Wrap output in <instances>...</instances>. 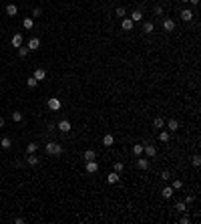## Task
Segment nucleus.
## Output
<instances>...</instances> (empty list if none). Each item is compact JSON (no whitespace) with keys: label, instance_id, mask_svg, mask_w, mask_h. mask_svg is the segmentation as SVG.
I'll list each match as a JSON object with an SVG mask.
<instances>
[{"label":"nucleus","instance_id":"nucleus-1","mask_svg":"<svg viewBox=\"0 0 201 224\" xmlns=\"http://www.w3.org/2000/svg\"><path fill=\"white\" fill-rule=\"evenodd\" d=\"M44 149H46V153H50V156H61L62 153V145L57 144V141H48V144L44 145Z\"/></svg>","mask_w":201,"mask_h":224},{"label":"nucleus","instance_id":"nucleus-2","mask_svg":"<svg viewBox=\"0 0 201 224\" xmlns=\"http://www.w3.org/2000/svg\"><path fill=\"white\" fill-rule=\"evenodd\" d=\"M85 170H87L89 174H97V172H99V163H97L95 160H91V162L85 163Z\"/></svg>","mask_w":201,"mask_h":224},{"label":"nucleus","instance_id":"nucleus-3","mask_svg":"<svg viewBox=\"0 0 201 224\" xmlns=\"http://www.w3.org/2000/svg\"><path fill=\"white\" fill-rule=\"evenodd\" d=\"M48 109L50 111H58L61 109V99L58 97H50L48 99Z\"/></svg>","mask_w":201,"mask_h":224},{"label":"nucleus","instance_id":"nucleus-4","mask_svg":"<svg viewBox=\"0 0 201 224\" xmlns=\"http://www.w3.org/2000/svg\"><path fill=\"white\" fill-rule=\"evenodd\" d=\"M163 31L165 32H173L175 31V20L173 18H165L163 20Z\"/></svg>","mask_w":201,"mask_h":224},{"label":"nucleus","instance_id":"nucleus-5","mask_svg":"<svg viewBox=\"0 0 201 224\" xmlns=\"http://www.w3.org/2000/svg\"><path fill=\"white\" fill-rule=\"evenodd\" d=\"M133 27H135V22L131 18H127V16H125V18H121V28H123V31H133Z\"/></svg>","mask_w":201,"mask_h":224},{"label":"nucleus","instance_id":"nucleus-6","mask_svg":"<svg viewBox=\"0 0 201 224\" xmlns=\"http://www.w3.org/2000/svg\"><path fill=\"white\" fill-rule=\"evenodd\" d=\"M143 152L147 153L149 158H155L157 156V148L155 145H151V144H147V145H143Z\"/></svg>","mask_w":201,"mask_h":224},{"label":"nucleus","instance_id":"nucleus-7","mask_svg":"<svg viewBox=\"0 0 201 224\" xmlns=\"http://www.w3.org/2000/svg\"><path fill=\"white\" fill-rule=\"evenodd\" d=\"M26 46H28V51H36V49H40V38H36V37L30 38Z\"/></svg>","mask_w":201,"mask_h":224},{"label":"nucleus","instance_id":"nucleus-8","mask_svg":"<svg viewBox=\"0 0 201 224\" xmlns=\"http://www.w3.org/2000/svg\"><path fill=\"white\" fill-rule=\"evenodd\" d=\"M22 41H24V38H22V34H20V32H16L14 37H12V46H14V49L22 46Z\"/></svg>","mask_w":201,"mask_h":224},{"label":"nucleus","instance_id":"nucleus-9","mask_svg":"<svg viewBox=\"0 0 201 224\" xmlns=\"http://www.w3.org/2000/svg\"><path fill=\"white\" fill-rule=\"evenodd\" d=\"M58 129H61L62 133H68V131H71V121H66V119H61V121H58Z\"/></svg>","mask_w":201,"mask_h":224},{"label":"nucleus","instance_id":"nucleus-10","mask_svg":"<svg viewBox=\"0 0 201 224\" xmlns=\"http://www.w3.org/2000/svg\"><path fill=\"white\" fill-rule=\"evenodd\" d=\"M181 20H183V22H189V20H193V12H191L189 8L181 10Z\"/></svg>","mask_w":201,"mask_h":224},{"label":"nucleus","instance_id":"nucleus-11","mask_svg":"<svg viewBox=\"0 0 201 224\" xmlns=\"http://www.w3.org/2000/svg\"><path fill=\"white\" fill-rule=\"evenodd\" d=\"M119 180H121V176H119V172H111V174L107 176V182H109V184H117Z\"/></svg>","mask_w":201,"mask_h":224},{"label":"nucleus","instance_id":"nucleus-12","mask_svg":"<svg viewBox=\"0 0 201 224\" xmlns=\"http://www.w3.org/2000/svg\"><path fill=\"white\" fill-rule=\"evenodd\" d=\"M137 168H139V170H149V160L147 158H139V160H137Z\"/></svg>","mask_w":201,"mask_h":224},{"label":"nucleus","instance_id":"nucleus-13","mask_svg":"<svg viewBox=\"0 0 201 224\" xmlns=\"http://www.w3.org/2000/svg\"><path fill=\"white\" fill-rule=\"evenodd\" d=\"M22 27L26 28V31H32V28H34V18H32V16L24 18V20H22Z\"/></svg>","mask_w":201,"mask_h":224},{"label":"nucleus","instance_id":"nucleus-14","mask_svg":"<svg viewBox=\"0 0 201 224\" xmlns=\"http://www.w3.org/2000/svg\"><path fill=\"white\" fill-rule=\"evenodd\" d=\"M6 14L8 16H16L18 14V6H16V4H8L6 6Z\"/></svg>","mask_w":201,"mask_h":224},{"label":"nucleus","instance_id":"nucleus-15","mask_svg":"<svg viewBox=\"0 0 201 224\" xmlns=\"http://www.w3.org/2000/svg\"><path fill=\"white\" fill-rule=\"evenodd\" d=\"M0 148L2 149H10L12 148V139L10 137H2V139H0Z\"/></svg>","mask_w":201,"mask_h":224},{"label":"nucleus","instance_id":"nucleus-16","mask_svg":"<svg viewBox=\"0 0 201 224\" xmlns=\"http://www.w3.org/2000/svg\"><path fill=\"white\" fill-rule=\"evenodd\" d=\"M32 77H34L36 81H44V77H46V71H44V69H36Z\"/></svg>","mask_w":201,"mask_h":224},{"label":"nucleus","instance_id":"nucleus-17","mask_svg":"<svg viewBox=\"0 0 201 224\" xmlns=\"http://www.w3.org/2000/svg\"><path fill=\"white\" fill-rule=\"evenodd\" d=\"M153 31H155V24H153V22H149V20H147V22H143V32L145 34H151Z\"/></svg>","mask_w":201,"mask_h":224},{"label":"nucleus","instance_id":"nucleus-18","mask_svg":"<svg viewBox=\"0 0 201 224\" xmlns=\"http://www.w3.org/2000/svg\"><path fill=\"white\" fill-rule=\"evenodd\" d=\"M153 127H155V129H163L165 127V119L163 117H155V119H153Z\"/></svg>","mask_w":201,"mask_h":224},{"label":"nucleus","instance_id":"nucleus-19","mask_svg":"<svg viewBox=\"0 0 201 224\" xmlns=\"http://www.w3.org/2000/svg\"><path fill=\"white\" fill-rule=\"evenodd\" d=\"M113 144H115V137L111 135V133H107V135L103 137V145H107V148H111Z\"/></svg>","mask_w":201,"mask_h":224},{"label":"nucleus","instance_id":"nucleus-20","mask_svg":"<svg viewBox=\"0 0 201 224\" xmlns=\"http://www.w3.org/2000/svg\"><path fill=\"white\" fill-rule=\"evenodd\" d=\"M167 129H169V131H177V129H179V121H177V119H169V121H167Z\"/></svg>","mask_w":201,"mask_h":224},{"label":"nucleus","instance_id":"nucleus-21","mask_svg":"<svg viewBox=\"0 0 201 224\" xmlns=\"http://www.w3.org/2000/svg\"><path fill=\"white\" fill-rule=\"evenodd\" d=\"M173 188H171V186H167V188H163V192H161V196H163L165 198V200H169V198H173Z\"/></svg>","mask_w":201,"mask_h":224},{"label":"nucleus","instance_id":"nucleus-22","mask_svg":"<svg viewBox=\"0 0 201 224\" xmlns=\"http://www.w3.org/2000/svg\"><path fill=\"white\" fill-rule=\"evenodd\" d=\"M129 18L133 20V22H141V20H143V12H141V10H135L133 14L129 16Z\"/></svg>","mask_w":201,"mask_h":224},{"label":"nucleus","instance_id":"nucleus-23","mask_svg":"<svg viewBox=\"0 0 201 224\" xmlns=\"http://www.w3.org/2000/svg\"><path fill=\"white\" fill-rule=\"evenodd\" d=\"M169 137H171V131H169V129H165V131L159 133V141H163V144H167Z\"/></svg>","mask_w":201,"mask_h":224},{"label":"nucleus","instance_id":"nucleus-24","mask_svg":"<svg viewBox=\"0 0 201 224\" xmlns=\"http://www.w3.org/2000/svg\"><path fill=\"white\" fill-rule=\"evenodd\" d=\"M85 162H91V160H95L97 158V153H95V149H87V152H85Z\"/></svg>","mask_w":201,"mask_h":224},{"label":"nucleus","instance_id":"nucleus-25","mask_svg":"<svg viewBox=\"0 0 201 224\" xmlns=\"http://www.w3.org/2000/svg\"><path fill=\"white\" fill-rule=\"evenodd\" d=\"M26 162H28V166H38V162H40V160H38L34 153H28V160Z\"/></svg>","mask_w":201,"mask_h":224},{"label":"nucleus","instance_id":"nucleus-26","mask_svg":"<svg viewBox=\"0 0 201 224\" xmlns=\"http://www.w3.org/2000/svg\"><path fill=\"white\" fill-rule=\"evenodd\" d=\"M175 210H177V212H187V204L185 202H177V204H175Z\"/></svg>","mask_w":201,"mask_h":224},{"label":"nucleus","instance_id":"nucleus-27","mask_svg":"<svg viewBox=\"0 0 201 224\" xmlns=\"http://www.w3.org/2000/svg\"><path fill=\"white\" fill-rule=\"evenodd\" d=\"M133 153H135V156H141V153H143V145H141V144H135V145H133Z\"/></svg>","mask_w":201,"mask_h":224},{"label":"nucleus","instance_id":"nucleus-28","mask_svg":"<svg viewBox=\"0 0 201 224\" xmlns=\"http://www.w3.org/2000/svg\"><path fill=\"white\" fill-rule=\"evenodd\" d=\"M115 14H117L119 18H125V16H127V12H125V8H123V6H119L117 10H115Z\"/></svg>","mask_w":201,"mask_h":224},{"label":"nucleus","instance_id":"nucleus-29","mask_svg":"<svg viewBox=\"0 0 201 224\" xmlns=\"http://www.w3.org/2000/svg\"><path fill=\"white\" fill-rule=\"evenodd\" d=\"M171 188H173V190H181V188H183V182H181V180H173Z\"/></svg>","mask_w":201,"mask_h":224},{"label":"nucleus","instance_id":"nucleus-30","mask_svg":"<svg viewBox=\"0 0 201 224\" xmlns=\"http://www.w3.org/2000/svg\"><path fill=\"white\" fill-rule=\"evenodd\" d=\"M12 121H22V113H20V111H14V113H12Z\"/></svg>","mask_w":201,"mask_h":224},{"label":"nucleus","instance_id":"nucleus-31","mask_svg":"<svg viewBox=\"0 0 201 224\" xmlns=\"http://www.w3.org/2000/svg\"><path fill=\"white\" fill-rule=\"evenodd\" d=\"M191 166L199 168V166H201V158H199V156H193V158H191Z\"/></svg>","mask_w":201,"mask_h":224},{"label":"nucleus","instance_id":"nucleus-32","mask_svg":"<svg viewBox=\"0 0 201 224\" xmlns=\"http://www.w3.org/2000/svg\"><path fill=\"white\" fill-rule=\"evenodd\" d=\"M123 170H125V163H123V162H115V172H119V174H121Z\"/></svg>","mask_w":201,"mask_h":224},{"label":"nucleus","instance_id":"nucleus-33","mask_svg":"<svg viewBox=\"0 0 201 224\" xmlns=\"http://www.w3.org/2000/svg\"><path fill=\"white\" fill-rule=\"evenodd\" d=\"M26 83H28V87H30V89H34V87L38 85V81L34 79V77H28V81H26Z\"/></svg>","mask_w":201,"mask_h":224},{"label":"nucleus","instance_id":"nucleus-34","mask_svg":"<svg viewBox=\"0 0 201 224\" xmlns=\"http://www.w3.org/2000/svg\"><path fill=\"white\" fill-rule=\"evenodd\" d=\"M36 149H38V145H36V144H28L26 152H28V153H36Z\"/></svg>","mask_w":201,"mask_h":224},{"label":"nucleus","instance_id":"nucleus-35","mask_svg":"<svg viewBox=\"0 0 201 224\" xmlns=\"http://www.w3.org/2000/svg\"><path fill=\"white\" fill-rule=\"evenodd\" d=\"M18 55L20 57H26L28 55V46H18Z\"/></svg>","mask_w":201,"mask_h":224},{"label":"nucleus","instance_id":"nucleus-36","mask_svg":"<svg viewBox=\"0 0 201 224\" xmlns=\"http://www.w3.org/2000/svg\"><path fill=\"white\" fill-rule=\"evenodd\" d=\"M161 180H165V182H167V180H171V174H169L167 170H163V172H161Z\"/></svg>","mask_w":201,"mask_h":224},{"label":"nucleus","instance_id":"nucleus-37","mask_svg":"<svg viewBox=\"0 0 201 224\" xmlns=\"http://www.w3.org/2000/svg\"><path fill=\"white\" fill-rule=\"evenodd\" d=\"M155 14L157 16H163V6H155Z\"/></svg>","mask_w":201,"mask_h":224},{"label":"nucleus","instance_id":"nucleus-38","mask_svg":"<svg viewBox=\"0 0 201 224\" xmlns=\"http://www.w3.org/2000/svg\"><path fill=\"white\" fill-rule=\"evenodd\" d=\"M191 202H195V196H189V194H187V198H185V204H191Z\"/></svg>","mask_w":201,"mask_h":224},{"label":"nucleus","instance_id":"nucleus-39","mask_svg":"<svg viewBox=\"0 0 201 224\" xmlns=\"http://www.w3.org/2000/svg\"><path fill=\"white\" fill-rule=\"evenodd\" d=\"M40 14H42L40 8H34V10H32V16H40Z\"/></svg>","mask_w":201,"mask_h":224},{"label":"nucleus","instance_id":"nucleus-40","mask_svg":"<svg viewBox=\"0 0 201 224\" xmlns=\"http://www.w3.org/2000/svg\"><path fill=\"white\" fill-rule=\"evenodd\" d=\"M181 222H183V224H189V222H191V218H189V216H183V218H181Z\"/></svg>","mask_w":201,"mask_h":224},{"label":"nucleus","instance_id":"nucleus-41","mask_svg":"<svg viewBox=\"0 0 201 224\" xmlns=\"http://www.w3.org/2000/svg\"><path fill=\"white\" fill-rule=\"evenodd\" d=\"M6 125V121H4V117H0V127H4Z\"/></svg>","mask_w":201,"mask_h":224},{"label":"nucleus","instance_id":"nucleus-42","mask_svg":"<svg viewBox=\"0 0 201 224\" xmlns=\"http://www.w3.org/2000/svg\"><path fill=\"white\" fill-rule=\"evenodd\" d=\"M189 2L193 4V6H197V4H199V0H189Z\"/></svg>","mask_w":201,"mask_h":224},{"label":"nucleus","instance_id":"nucleus-43","mask_svg":"<svg viewBox=\"0 0 201 224\" xmlns=\"http://www.w3.org/2000/svg\"><path fill=\"white\" fill-rule=\"evenodd\" d=\"M179 2H189V0H179Z\"/></svg>","mask_w":201,"mask_h":224},{"label":"nucleus","instance_id":"nucleus-44","mask_svg":"<svg viewBox=\"0 0 201 224\" xmlns=\"http://www.w3.org/2000/svg\"><path fill=\"white\" fill-rule=\"evenodd\" d=\"M0 158H2V148H0Z\"/></svg>","mask_w":201,"mask_h":224}]
</instances>
